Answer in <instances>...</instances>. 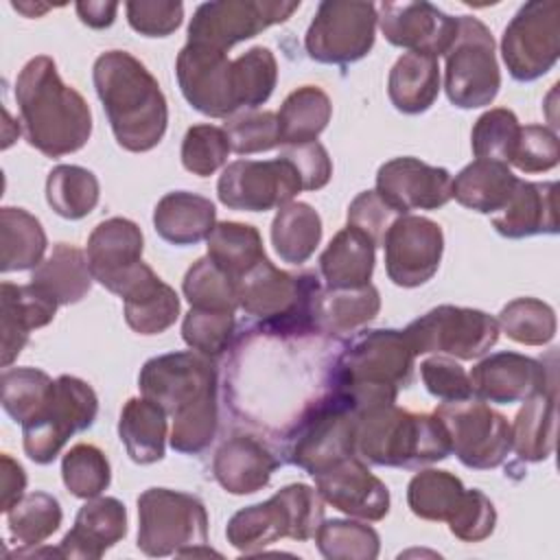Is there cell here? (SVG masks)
Listing matches in <instances>:
<instances>
[{
    "label": "cell",
    "instance_id": "obj_1",
    "mask_svg": "<svg viewBox=\"0 0 560 560\" xmlns=\"http://www.w3.org/2000/svg\"><path fill=\"white\" fill-rule=\"evenodd\" d=\"M217 368L210 357L186 350L149 359L138 387L173 418L171 446L184 455L203 453L219 429Z\"/></svg>",
    "mask_w": 560,
    "mask_h": 560
},
{
    "label": "cell",
    "instance_id": "obj_57",
    "mask_svg": "<svg viewBox=\"0 0 560 560\" xmlns=\"http://www.w3.org/2000/svg\"><path fill=\"white\" fill-rule=\"evenodd\" d=\"M125 11L129 26L144 37H166L184 20V4L168 0H131Z\"/></svg>",
    "mask_w": 560,
    "mask_h": 560
},
{
    "label": "cell",
    "instance_id": "obj_42",
    "mask_svg": "<svg viewBox=\"0 0 560 560\" xmlns=\"http://www.w3.org/2000/svg\"><path fill=\"white\" fill-rule=\"evenodd\" d=\"M464 492L466 488L462 479L453 472L427 468L411 477L407 486V505L418 518L448 523Z\"/></svg>",
    "mask_w": 560,
    "mask_h": 560
},
{
    "label": "cell",
    "instance_id": "obj_8",
    "mask_svg": "<svg viewBox=\"0 0 560 560\" xmlns=\"http://www.w3.org/2000/svg\"><path fill=\"white\" fill-rule=\"evenodd\" d=\"M359 413L343 396L328 389L311 402L284 431V459L311 477L354 455V431Z\"/></svg>",
    "mask_w": 560,
    "mask_h": 560
},
{
    "label": "cell",
    "instance_id": "obj_34",
    "mask_svg": "<svg viewBox=\"0 0 560 560\" xmlns=\"http://www.w3.org/2000/svg\"><path fill=\"white\" fill-rule=\"evenodd\" d=\"M92 280L88 256L68 243H57L31 276V282L59 306L81 302L90 293Z\"/></svg>",
    "mask_w": 560,
    "mask_h": 560
},
{
    "label": "cell",
    "instance_id": "obj_37",
    "mask_svg": "<svg viewBox=\"0 0 560 560\" xmlns=\"http://www.w3.org/2000/svg\"><path fill=\"white\" fill-rule=\"evenodd\" d=\"M48 238L37 217L24 208L4 206L0 210V269L24 271L35 269L46 254Z\"/></svg>",
    "mask_w": 560,
    "mask_h": 560
},
{
    "label": "cell",
    "instance_id": "obj_24",
    "mask_svg": "<svg viewBox=\"0 0 560 560\" xmlns=\"http://www.w3.org/2000/svg\"><path fill=\"white\" fill-rule=\"evenodd\" d=\"M280 459L271 448L247 433L232 435L221 442L212 459V475L230 494H252L262 490Z\"/></svg>",
    "mask_w": 560,
    "mask_h": 560
},
{
    "label": "cell",
    "instance_id": "obj_43",
    "mask_svg": "<svg viewBox=\"0 0 560 560\" xmlns=\"http://www.w3.org/2000/svg\"><path fill=\"white\" fill-rule=\"evenodd\" d=\"M61 518V505L52 494L42 490L28 492L7 512L9 536L13 542L31 549L50 538L59 529Z\"/></svg>",
    "mask_w": 560,
    "mask_h": 560
},
{
    "label": "cell",
    "instance_id": "obj_56",
    "mask_svg": "<svg viewBox=\"0 0 560 560\" xmlns=\"http://www.w3.org/2000/svg\"><path fill=\"white\" fill-rule=\"evenodd\" d=\"M420 376L431 396L444 402L472 398L468 372L451 357L435 354L420 363Z\"/></svg>",
    "mask_w": 560,
    "mask_h": 560
},
{
    "label": "cell",
    "instance_id": "obj_41",
    "mask_svg": "<svg viewBox=\"0 0 560 560\" xmlns=\"http://www.w3.org/2000/svg\"><path fill=\"white\" fill-rule=\"evenodd\" d=\"M206 241L208 258L234 280L265 258L260 232L249 223L219 221Z\"/></svg>",
    "mask_w": 560,
    "mask_h": 560
},
{
    "label": "cell",
    "instance_id": "obj_53",
    "mask_svg": "<svg viewBox=\"0 0 560 560\" xmlns=\"http://www.w3.org/2000/svg\"><path fill=\"white\" fill-rule=\"evenodd\" d=\"M223 129L230 140V149L238 155L269 151L280 144L278 114L273 112L247 109L238 116H230Z\"/></svg>",
    "mask_w": 560,
    "mask_h": 560
},
{
    "label": "cell",
    "instance_id": "obj_23",
    "mask_svg": "<svg viewBox=\"0 0 560 560\" xmlns=\"http://www.w3.org/2000/svg\"><path fill=\"white\" fill-rule=\"evenodd\" d=\"M468 376L472 396L497 405L521 402L553 383L538 359L510 350L483 357Z\"/></svg>",
    "mask_w": 560,
    "mask_h": 560
},
{
    "label": "cell",
    "instance_id": "obj_4",
    "mask_svg": "<svg viewBox=\"0 0 560 560\" xmlns=\"http://www.w3.org/2000/svg\"><path fill=\"white\" fill-rule=\"evenodd\" d=\"M416 352L402 330L374 328L357 332L337 354L332 387L361 413L396 402L398 389L413 381Z\"/></svg>",
    "mask_w": 560,
    "mask_h": 560
},
{
    "label": "cell",
    "instance_id": "obj_16",
    "mask_svg": "<svg viewBox=\"0 0 560 560\" xmlns=\"http://www.w3.org/2000/svg\"><path fill=\"white\" fill-rule=\"evenodd\" d=\"M302 190L295 168L284 158L234 160L217 182V197L230 210L265 212L287 206Z\"/></svg>",
    "mask_w": 560,
    "mask_h": 560
},
{
    "label": "cell",
    "instance_id": "obj_20",
    "mask_svg": "<svg viewBox=\"0 0 560 560\" xmlns=\"http://www.w3.org/2000/svg\"><path fill=\"white\" fill-rule=\"evenodd\" d=\"M374 190L400 214L409 210H438L453 199V177L442 166L405 155L378 168Z\"/></svg>",
    "mask_w": 560,
    "mask_h": 560
},
{
    "label": "cell",
    "instance_id": "obj_27",
    "mask_svg": "<svg viewBox=\"0 0 560 560\" xmlns=\"http://www.w3.org/2000/svg\"><path fill=\"white\" fill-rule=\"evenodd\" d=\"M125 322L138 335H160L179 317V298L160 276L142 262L120 291Z\"/></svg>",
    "mask_w": 560,
    "mask_h": 560
},
{
    "label": "cell",
    "instance_id": "obj_44",
    "mask_svg": "<svg viewBox=\"0 0 560 560\" xmlns=\"http://www.w3.org/2000/svg\"><path fill=\"white\" fill-rule=\"evenodd\" d=\"M317 549L328 560H374L381 549V538L374 527L350 521H322L315 532Z\"/></svg>",
    "mask_w": 560,
    "mask_h": 560
},
{
    "label": "cell",
    "instance_id": "obj_21",
    "mask_svg": "<svg viewBox=\"0 0 560 560\" xmlns=\"http://www.w3.org/2000/svg\"><path fill=\"white\" fill-rule=\"evenodd\" d=\"M313 479L324 503H330L348 516L374 523L385 518L389 512L387 486L372 475L365 462L357 455L332 464Z\"/></svg>",
    "mask_w": 560,
    "mask_h": 560
},
{
    "label": "cell",
    "instance_id": "obj_7",
    "mask_svg": "<svg viewBox=\"0 0 560 560\" xmlns=\"http://www.w3.org/2000/svg\"><path fill=\"white\" fill-rule=\"evenodd\" d=\"M206 505L179 490L149 488L138 497V549L151 558L212 553Z\"/></svg>",
    "mask_w": 560,
    "mask_h": 560
},
{
    "label": "cell",
    "instance_id": "obj_15",
    "mask_svg": "<svg viewBox=\"0 0 560 560\" xmlns=\"http://www.w3.org/2000/svg\"><path fill=\"white\" fill-rule=\"evenodd\" d=\"M300 9V0H214L203 2L190 18L188 42L228 52L238 42L252 39L265 28L287 22Z\"/></svg>",
    "mask_w": 560,
    "mask_h": 560
},
{
    "label": "cell",
    "instance_id": "obj_13",
    "mask_svg": "<svg viewBox=\"0 0 560 560\" xmlns=\"http://www.w3.org/2000/svg\"><path fill=\"white\" fill-rule=\"evenodd\" d=\"M433 416L446 429L451 453L466 468H497L512 451V427L508 418L481 400L442 402Z\"/></svg>",
    "mask_w": 560,
    "mask_h": 560
},
{
    "label": "cell",
    "instance_id": "obj_31",
    "mask_svg": "<svg viewBox=\"0 0 560 560\" xmlns=\"http://www.w3.org/2000/svg\"><path fill=\"white\" fill-rule=\"evenodd\" d=\"M381 311V295L374 284L354 289H322L315 298L313 322L324 335H350L370 324Z\"/></svg>",
    "mask_w": 560,
    "mask_h": 560
},
{
    "label": "cell",
    "instance_id": "obj_3",
    "mask_svg": "<svg viewBox=\"0 0 560 560\" xmlns=\"http://www.w3.org/2000/svg\"><path fill=\"white\" fill-rule=\"evenodd\" d=\"M92 81L122 149L144 153L160 144L168 125V107L160 83L140 59L127 50H107L96 57Z\"/></svg>",
    "mask_w": 560,
    "mask_h": 560
},
{
    "label": "cell",
    "instance_id": "obj_47",
    "mask_svg": "<svg viewBox=\"0 0 560 560\" xmlns=\"http://www.w3.org/2000/svg\"><path fill=\"white\" fill-rule=\"evenodd\" d=\"M499 330L523 346H545L556 337L553 308L536 298H516L499 313Z\"/></svg>",
    "mask_w": 560,
    "mask_h": 560
},
{
    "label": "cell",
    "instance_id": "obj_28",
    "mask_svg": "<svg viewBox=\"0 0 560 560\" xmlns=\"http://www.w3.org/2000/svg\"><path fill=\"white\" fill-rule=\"evenodd\" d=\"M556 192V182L518 179L508 203L497 214H492L494 230L505 238L558 234Z\"/></svg>",
    "mask_w": 560,
    "mask_h": 560
},
{
    "label": "cell",
    "instance_id": "obj_38",
    "mask_svg": "<svg viewBox=\"0 0 560 560\" xmlns=\"http://www.w3.org/2000/svg\"><path fill=\"white\" fill-rule=\"evenodd\" d=\"M332 116V103L328 94L317 85H302L293 90L280 105L278 129L280 144H304L315 142L317 136L328 127Z\"/></svg>",
    "mask_w": 560,
    "mask_h": 560
},
{
    "label": "cell",
    "instance_id": "obj_22",
    "mask_svg": "<svg viewBox=\"0 0 560 560\" xmlns=\"http://www.w3.org/2000/svg\"><path fill=\"white\" fill-rule=\"evenodd\" d=\"M142 230L125 217L101 221L88 236V265L92 278L107 291L120 295L122 287L142 265Z\"/></svg>",
    "mask_w": 560,
    "mask_h": 560
},
{
    "label": "cell",
    "instance_id": "obj_6",
    "mask_svg": "<svg viewBox=\"0 0 560 560\" xmlns=\"http://www.w3.org/2000/svg\"><path fill=\"white\" fill-rule=\"evenodd\" d=\"M324 521V499L306 483H289L262 503L238 510L225 527L238 551H258L280 538L308 540Z\"/></svg>",
    "mask_w": 560,
    "mask_h": 560
},
{
    "label": "cell",
    "instance_id": "obj_33",
    "mask_svg": "<svg viewBox=\"0 0 560 560\" xmlns=\"http://www.w3.org/2000/svg\"><path fill=\"white\" fill-rule=\"evenodd\" d=\"M376 245L359 230H339L319 256V271L328 289H354L370 284Z\"/></svg>",
    "mask_w": 560,
    "mask_h": 560
},
{
    "label": "cell",
    "instance_id": "obj_51",
    "mask_svg": "<svg viewBox=\"0 0 560 560\" xmlns=\"http://www.w3.org/2000/svg\"><path fill=\"white\" fill-rule=\"evenodd\" d=\"M230 140L223 127L217 125H192L182 140V164L188 173L210 177L217 173L230 153Z\"/></svg>",
    "mask_w": 560,
    "mask_h": 560
},
{
    "label": "cell",
    "instance_id": "obj_39",
    "mask_svg": "<svg viewBox=\"0 0 560 560\" xmlns=\"http://www.w3.org/2000/svg\"><path fill=\"white\" fill-rule=\"evenodd\" d=\"M322 241V217L304 201H289L278 208L271 221V243L282 262H306Z\"/></svg>",
    "mask_w": 560,
    "mask_h": 560
},
{
    "label": "cell",
    "instance_id": "obj_36",
    "mask_svg": "<svg viewBox=\"0 0 560 560\" xmlns=\"http://www.w3.org/2000/svg\"><path fill=\"white\" fill-rule=\"evenodd\" d=\"M556 385L525 398L512 427V448L525 462H542L556 446Z\"/></svg>",
    "mask_w": 560,
    "mask_h": 560
},
{
    "label": "cell",
    "instance_id": "obj_61",
    "mask_svg": "<svg viewBox=\"0 0 560 560\" xmlns=\"http://www.w3.org/2000/svg\"><path fill=\"white\" fill-rule=\"evenodd\" d=\"M77 15L90 28H107L116 20L118 2H77Z\"/></svg>",
    "mask_w": 560,
    "mask_h": 560
},
{
    "label": "cell",
    "instance_id": "obj_25",
    "mask_svg": "<svg viewBox=\"0 0 560 560\" xmlns=\"http://www.w3.org/2000/svg\"><path fill=\"white\" fill-rule=\"evenodd\" d=\"M127 534V510L116 497L85 499L72 529L59 542L61 558L98 560Z\"/></svg>",
    "mask_w": 560,
    "mask_h": 560
},
{
    "label": "cell",
    "instance_id": "obj_32",
    "mask_svg": "<svg viewBox=\"0 0 560 560\" xmlns=\"http://www.w3.org/2000/svg\"><path fill=\"white\" fill-rule=\"evenodd\" d=\"M518 177L503 162L475 160L453 179V199L475 212L497 214L512 197Z\"/></svg>",
    "mask_w": 560,
    "mask_h": 560
},
{
    "label": "cell",
    "instance_id": "obj_58",
    "mask_svg": "<svg viewBox=\"0 0 560 560\" xmlns=\"http://www.w3.org/2000/svg\"><path fill=\"white\" fill-rule=\"evenodd\" d=\"M398 217L400 212L389 206L376 190L359 192L348 206V225L365 234L376 247L383 245L389 225Z\"/></svg>",
    "mask_w": 560,
    "mask_h": 560
},
{
    "label": "cell",
    "instance_id": "obj_9",
    "mask_svg": "<svg viewBox=\"0 0 560 560\" xmlns=\"http://www.w3.org/2000/svg\"><path fill=\"white\" fill-rule=\"evenodd\" d=\"M98 413L96 392L81 378L61 374L55 378L44 405L22 422L24 453L35 464H50L66 442L94 424Z\"/></svg>",
    "mask_w": 560,
    "mask_h": 560
},
{
    "label": "cell",
    "instance_id": "obj_60",
    "mask_svg": "<svg viewBox=\"0 0 560 560\" xmlns=\"http://www.w3.org/2000/svg\"><path fill=\"white\" fill-rule=\"evenodd\" d=\"M0 464H2V472H0V490H2L0 510L7 514L24 497L26 472L9 453L0 455Z\"/></svg>",
    "mask_w": 560,
    "mask_h": 560
},
{
    "label": "cell",
    "instance_id": "obj_50",
    "mask_svg": "<svg viewBox=\"0 0 560 560\" xmlns=\"http://www.w3.org/2000/svg\"><path fill=\"white\" fill-rule=\"evenodd\" d=\"M52 378L37 368H4L2 407L15 422H26L46 400Z\"/></svg>",
    "mask_w": 560,
    "mask_h": 560
},
{
    "label": "cell",
    "instance_id": "obj_35",
    "mask_svg": "<svg viewBox=\"0 0 560 560\" xmlns=\"http://www.w3.org/2000/svg\"><path fill=\"white\" fill-rule=\"evenodd\" d=\"M166 411L149 398H129L120 411L118 435L131 462L147 466L164 457Z\"/></svg>",
    "mask_w": 560,
    "mask_h": 560
},
{
    "label": "cell",
    "instance_id": "obj_10",
    "mask_svg": "<svg viewBox=\"0 0 560 560\" xmlns=\"http://www.w3.org/2000/svg\"><path fill=\"white\" fill-rule=\"evenodd\" d=\"M444 57V90L455 107H486L497 98L501 70L494 55V37L479 18H457V35Z\"/></svg>",
    "mask_w": 560,
    "mask_h": 560
},
{
    "label": "cell",
    "instance_id": "obj_54",
    "mask_svg": "<svg viewBox=\"0 0 560 560\" xmlns=\"http://www.w3.org/2000/svg\"><path fill=\"white\" fill-rule=\"evenodd\" d=\"M560 160V142L551 127L547 125H525L521 127L518 142L512 162L523 173H545L551 171Z\"/></svg>",
    "mask_w": 560,
    "mask_h": 560
},
{
    "label": "cell",
    "instance_id": "obj_59",
    "mask_svg": "<svg viewBox=\"0 0 560 560\" xmlns=\"http://www.w3.org/2000/svg\"><path fill=\"white\" fill-rule=\"evenodd\" d=\"M280 158H284L295 168L302 182V190H319L330 182L332 162L328 158L326 147L317 140L282 147Z\"/></svg>",
    "mask_w": 560,
    "mask_h": 560
},
{
    "label": "cell",
    "instance_id": "obj_55",
    "mask_svg": "<svg viewBox=\"0 0 560 560\" xmlns=\"http://www.w3.org/2000/svg\"><path fill=\"white\" fill-rule=\"evenodd\" d=\"M497 525V510L492 501L477 488L466 490L455 514L448 518V529L464 542L486 540Z\"/></svg>",
    "mask_w": 560,
    "mask_h": 560
},
{
    "label": "cell",
    "instance_id": "obj_49",
    "mask_svg": "<svg viewBox=\"0 0 560 560\" xmlns=\"http://www.w3.org/2000/svg\"><path fill=\"white\" fill-rule=\"evenodd\" d=\"M521 125L512 109L494 107L483 112L470 133V147L477 160H494L510 164L516 142H518Z\"/></svg>",
    "mask_w": 560,
    "mask_h": 560
},
{
    "label": "cell",
    "instance_id": "obj_12",
    "mask_svg": "<svg viewBox=\"0 0 560 560\" xmlns=\"http://www.w3.org/2000/svg\"><path fill=\"white\" fill-rule=\"evenodd\" d=\"M402 332L416 354L435 352L472 361L497 343L499 324L479 308L442 304L413 319Z\"/></svg>",
    "mask_w": 560,
    "mask_h": 560
},
{
    "label": "cell",
    "instance_id": "obj_45",
    "mask_svg": "<svg viewBox=\"0 0 560 560\" xmlns=\"http://www.w3.org/2000/svg\"><path fill=\"white\" fill-rule=\"evenodd\" d=\"M238 109H256L267 103L278 81V61L267 46H254L232 59Z\"/></svg>",
    "mask_w": 560,
    "mask_h": 560
},
{
    "label": "cell",
    "instance_id": "obj_62",
    "mask_svg": "<svg viewBox=\"0 0 560 560\" xmlns=\"http://www.w3.org/2000/svg\"><path fill=\"white\" fill-rule=\"evenodd\" d=\"M11 4L15 11L24 13L26 18H37L50 9V4H42V2H35V4L33 2H11Z\"/></svg>",
    "mask_w": 560,
    "mask_h": 560
},
{
    "label": "cell",
    "instance_id": "obj_26",
    "mask_svg": "<svg viewBox=\"0 0 560 560\" xmlns=\"http://www.w3.org/2000/svg\"><path fill=\"white\" fill-rule=\"evenodd\" d=\"M57 302L33 282L0 284V332H2V368H9L28 341L31 330L52 322Z\"/></svg>",
    "mask_w": 560,
    "mask_h": 560
},
{
    "label": "cell",
    "instance_id": "obj_2",
    "mask_svg": "<svg viewBox=\"0 0 560 560\" xmlns=\"http://www.w3.org/2000/svg\"><path fill=\"white\" fill-rule=\"evenodd\" d=\"M15 103L26 142L48 158L74 153L92 136L90 105L61 81L57 63L48 55L24 63L15 79Z\"/></svg>",
    "mask_w": 560,
    "mask_h": 560
},
{
    "label": "cell",
    "instance_id": "obj_29",
    "mask_svg": "<svg viewBox=\"0 0 560 560\" xmlns=\"http://www.w3.org/2000/svg\"><path fill=\"white\" fill-rule=\"evenodd\" d=\"M217 225V208L208 197L188 190L166 192L153 210V228L171 245L186 247L206 241Z\"/></svg>",
    "mask_w": 560,
    "mask_h": 560
},
{
    "label": "cell",
    "instance_id": "obj_30",
    "mask_svg": "<svg viewBox=\"0 0 560 560\" xmlns=\"http://www.w3.org/2000/svg\"><path fill=\"white\" fill-rule=\"evenodd\" d=\"M440 94L438 57L427 52H405L396 59L387 79L389 103L409 116L427 112Z\"/></svg>",
    "mask_w": 560,
    "mask_h": 560
},
{
    "label": "cell",
    "instance_id": "obj_18",
    "mask_svg": "<svg viewBox=\"0 0 560 560\" xmlns=\"http://www.w3.org/2000/svg\"><path fill=\"white\" fill-rule=\"evenodd\" d=\"M175 74L184 98L203 116L230 118L238 112L228 52L186 42L175 59Z\"/></svg>",
    "mask_w": 560,
    "mask_h": 560
},
{
    "label": "cell",
    "instance_id": "obj_19",
    "mask_svg": "<svg viewBox=\"0 0 560 560\" xmlns=\"http://www.w3.org/2000/svg\"><path fill=\"white\" fill-rule=\"evenodd\" d=\"M383 37L409 52L446 55L457 35V18L431 2H381L376 7Z\"/></svg>",
    "mask_w": 560,
    "mask_h": 560
},
{
    "label": "cell",
    "instance_id": "obj_52",
    "mask_svg": "<svg viewBox=\"0 0 560 560\" xmlns=\"http://www.w3.org/2000/svg\"><path fill=\"white\" fill-rule=\"evenodd\" d=\"M234 328V313L190 308L182 322V339L195 352L214 359L228 350Z\"/></svg>",
    "mask_w": 560,
    "mask_h": 560
},
{
    "label": "cell",
    "instance_id": "obj_46",
    "mask_svg": "<svg viewBox=\"0 0 560 560\" xmlns=\"http://www.w3.org/2000/svg\"><path fill=\"white\" fill-rule=\"evenodd\" d=\"M182 291L190 308L228 311V313H234L238 308L236 280L228 276L219 265H214L208 256L199 258L186 271Z\"/></svg>",
    "mask_w": 560,
    "mask_h": 560
},
{
    "label": "cell",
    "instance_id": "obj_48",
    "mask_svg": "<svg viewBox=\"0 0 560 560\" xmlns=\"http://www.w3.org/2000/svg\"><path fill=\"white\" fill-rule=\"evenodd\" d=\"M61 479L79 499L101 497L112 481L109 459L94 444H74L61 459Z\"/></svg>",
    "mask_w": 560,
    "mask_h": 560
},
{
    "label": "cell",
    "instance_id": "obj_17",
    "mask_svg": "<svg viewBox=\"0 0 560 560\" xmlns=\"http://www.w3.org/2000/svg\"><path fill=\"white\" fill-rule=\"evenodd\" d=\"M387 278L402 289L429 282L442 260V228L420 214H400L383 238Z\"/></svg>",
    "mask_w": 560,
    "mask_h": 560
},
{
    "label": "cell",
    "instance_id": "obj_5",
    "mask_svg": "<svg viewBox=\"0 0 560 560\" xmlns=\"http://www.w3.org/2000/svg\"><path fill=\"white\" fill-rule=\"evenodd\" d=\"M354 455L376 466L418 468L446 459L451 444L435 416L413 413L392 402L359 413Z\"/></svg>",
    "mask_w": 560,
    "mask_h": 560
},
{
    "label": "cell",
    "instance_id": "obj_40",
    "mask_svg": "<svg viewBox=\"0 0 560 560\" xmlns=\"http://www.w3.org/2000/svg\"><path fill=\"white\" fill-rule=\"evenodd\" d=\"M101 197V186L90 168L77 164H57L46 177V201L63 219L79 221L88 217Z\"/></svg>",
    "mask_w": 560,
    "mask_h": 560
},
{
    "label": "cell",
    "instance_id": "obj_14",
    "mask_svg": "<svg viewBox=\"0 0 560 560\" xmlns=\"http://www.w3.org/2000/svg\"><path fill=\"white\" fill-rule=\"evenodd\" d=\"M560 55V4L556 0L525 2L501 37V57L512 79L529 83L547 74Z\"/></svg>",
    "mask_w": 560,
    "mask_h": 560
},
{
    "label": "cell",
    "instance_id": "obj_11",
    "mask_svg": "<svg viewBox=\"0 0 560 560\" xmlns=\"http://www.w3.org/2000/svg\"><path fill=\"white\" fill-rule=\"evenodd\" d=\"M376 4L363 0H324L319 2L304 48L317 63L348 66L363 59L376 39Z\"/></svg>",
    "mask_w": 560,
    "mask_h": 560
}]
</instances>
